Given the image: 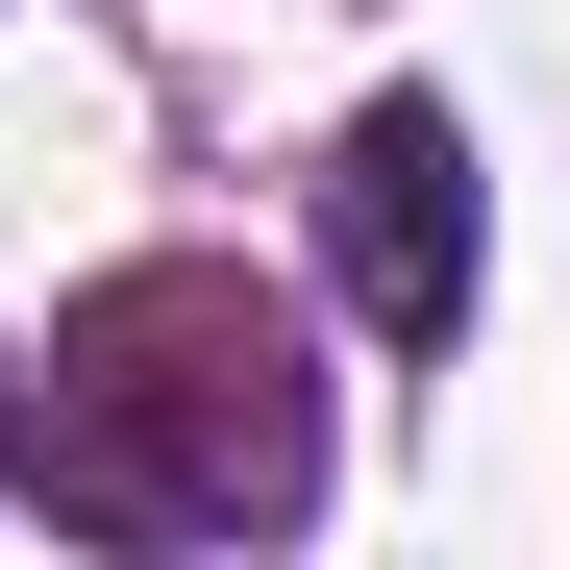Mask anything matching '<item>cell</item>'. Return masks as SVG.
Listing matches in <instances>:
<instances>
[{
    "instance_id": "7a4b0ae2",
    "label": "cell",
    "mask_w": 570,
    "mask_h": 570,
    "mask_svg": "<svg viewBox=\"0 0 570 570\" xmlns=\"http://www.w3.org/2000/svg\"><path fill=\"white\" fill-rule=\"evenodd\" d=\"M323 273H347L372 347H446V323H471L497 224H471V125H446V100H372V125L323 149Z\"/></svg>"
},
{
    "instance_id": "3957f363",
    "label": "cell",
    "mask_w": 570,
    "mask_h": 570,
    "mask_svg": "<svg viewBox=\"0 0 570 570\" xmlns=\"http://www.w3.org/2000/svg\"><path fill=\"white\" fill-rule=\"evenodd\" d=\"M0 471H26V422H0Z\"/></svg>"
},
{
    "instance_id": "6da1fadb",
    "label": "cell",
    "mask_w": 570,
    "mask_h": 570,
    "mask_svg": "<svg viewBox=\"0 0 570 570\" xmlns=\"http://www.w3.org/2000/svg\"><path fill=\"white\" fill-rule=\"evenodd\" d=\"M26 497L75 546H273L323 497V372L248 273H100L50 323V397H26Z\"/></svg>"
}]
</instances>
